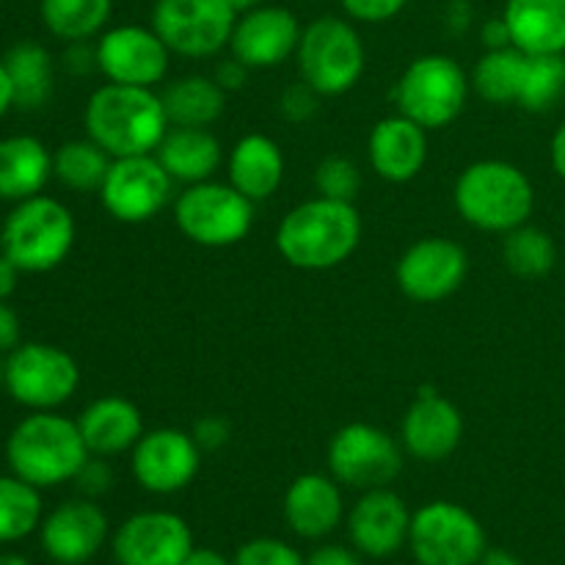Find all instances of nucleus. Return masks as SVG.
<instances>
[{
    "instance_id": "2eb2a0df",
    "label": "nucleus",
    "mask_w": 565,
    "mask_h": 565,
    "mask_svg": "<svg viewBox=\"0 0 565 565\" xmlns=\"http://www.w3.org/2000/svg\"><path fill=\"white\" fill-rule=\"evenodd\" d=\"M469 274L467 248L450 237H423L401 254L397 287L417 303H439L461 290Z\"/></svg>"
},
{
    "instance_id": "3c124183",
    "label": "nucleus",
    "mask_w": 565,
    "mask_h": 565,
    "mask_svg": "<svg viewBox=\"0 0 565 565\" xmlns=\"http://www.w3.org/2000/svg\"><path fill=\"white\" fill-rule=\"evenodd\" d=\"M550 160H552V169H555V174L565 182V121L557 127L555 136H552Z\"/></svg>"
},
{
    "instance_id": "9b49d317",
    "label": "nucleus",
    "mask_w": 565,
    "mask_h": 565,
    "mask_svg": "<svg viewBox=\"0 0 565 565\" xmlns=\"http://www.w3.org/2000/svg\"><path fill=\"white\" fill-rule=\"evenodd\" d=\"M403 445L370 423H348L331 436L329 475L348 489H386L403 472Z\"/></svg>"
},
{
    "instance_id": "4d7b16f0",
    "label": "nucleus",
    "mask_w": 565,
    "mask_h": 565,
    "mask_svg": "<svg viewBox=\"0 0 565 565\" xmlns=\"http://www.w3.org/2000/svg\"><path fill=\"white\" fill-rule=\"evenodd\" d=\"M226 3H230L232 9L241 14V11H248V9H254V6H259V0H226Z\"/></svg>"
},
{
    "instance_id": "58836bf2",
    "label": "nucleus",
    "mask_w": 565,
    "mask_h": 565,
    "mask_svg": "<svg viewBox=\"0 0 565 565\" xmlns=\"http://www.w3.org/2000/svg\"><path fill=\"white\" fill-rule=\"evenodd\" d=\"M320 99L323 97L309 83H303L298 77L296 83L285 86V92L279 94V103L276 105H279V116L285 121H290V125H307V121H312L318 116Z\"/></svg>"
},
{
    "instance_id": "aec40b11",
    "label": "nucleus",
    "mask_w": 565,
    "mask_h": 565,
    "mask_svg": "<svg viewBox=\"0 0 565 565\" xmlns=\"http://www.w3.org/2000/svg\"><path fill=\"white\" fill-rule=\"evenodd\" d=\"M461 439L463 417L456 403L439 395L434 386H423L403 414V450L423 463H439L461 447Z\"/></svg>"
},
{
    "instance_id": "603ef678",
    "label": "nucleus",
    "mask_w": 565,
    "mask_h": 565,
    "mask_svg": "<svg viewBox=\"0 0 565 565\" xmlns=\"http://www.w3.org/2000/svg\"><path fill=\"white\" fill-rule=\"evenodd\" d=\"M182 565H235V563H230L221 552L207 550V546H193V552L185 557V563Z\"/></svg>"
},
{
    "instance_id": "79ce46f5",
    "label": "nucleus",
    "mask_w": 565,
    "mask_h": 565,
    "mask_svg": "<svg viewBox=\"0 0 565 565\" xmlns=\"http://www.w3.org/2000/svg\"><path fill=\"white\" fill-rule=\"evenodd\" d=\"M191 436L202 452L224 450L232 439V425L230 419L221 417V414H204V417H199L196 423H193Z\"/></svg>"
},
{
    "instance_id": "8fccbe9b",
    "label": "nucleus",
    "mask_w": 565,
    "mask_h": 565,
    "mask_svg": "<svg viewBox=\"0 0 565 565\" xmlns=\"http://www.w3.org/2000/svg\"><path fill=\"white\" fill-rule=\"evenodd\" d=\"M20 274L22 270L0 252V301H9L14 296L17 285H20Z\"/></svg>"
},
{
    "instance_id": "2f4dec72",
    "label": "nucleus",
    "mask_w": 565,
    "mask_h": 565,
    "mask_svg": "<svg viewBox=\"0 0 565 565\" xmlns=\"http://www.w3.org/2000/svg\"><path fill=\"white\" fill-rule=\"evenodd\" d=\"M110 11L114 0H42L39 6L44 28L66 44L99 36L108 25Z\"/></svg>"
},
{
    "instance_id": "09e8293b",
    "label": "nucleus",
    "mask_w": 565,
    "mask_h": 565,
    "mask_svg": "<svg viewBox=\"0 0 565 565\" xmlns=\"http://www.w3.org/2000/svg\"><path fill=\"white\" fill-rule=\"evenodd\" d=\"M472 17L475 9L469 0H450V6H447V28L452 33H467V28L472 25Z\"/></svg>"
},
{
    "instance_id": "1a4fd4ad",
    "label": "nucleus",
    "mask_w": 565,
    "mask_h": 565,
    "mask_svg": "<svg viewBox=\"0 0 565 565\" xmlns=\"http://www.w3.org/2000/svg\"><path fill=\"white\" fill-rule=\"evenodd\" d=\"M3 364L6 392L31 412H55L81 386V367L72 353L50 342H20Z\"/></svg>"
},
{
    "instance_id": "a18cd8bd",
    "label": "nucleus",
    "mask_w": 565,
    "mask_h": 565,
    "mask_svg": "<svg viewBox=\"0 0 565 565\" xmlns=\"http://www.w3.org/2000/svg\"><path fill=\"white\" fill-rule=\"evenodd\" d=\"M307 565H362L356 550H348L340 544H326L318 546L312 555L307 557Z\"/></svg>"
},
{
    "instance_id": "6e6d98bb",
    "label": "nucleus",
    "mask_w": 565,
    "mask_h": 565,
    "mask_svg": "<svg viewBox=\"0 0 565 565\" xmlns=\"http://www.w3.org/2000/svg\"><path fill=\"white\" fill-rule=\"evenodd\" d=\"M0 565H31L22 555H14V552H0Z\"/></svg>"
},
{
    "instance_id": "a211bd4d",
    "label": "nucleus",
    "mask_w": 565,
    "mask_h": 565,
    "mask_svg": "<svg viewBox=\"0 0 565 565\" xmlns=\"http://www.w3.org/2000/svg\"><path fill=\"white\" fill-rule=\"evenodd\" d=\"M303 25L285 6H254L241 11L232 28L230 55L248 70H274L296 55Z\"/></svg>"
},
{
    "instance_id": "39448f33",
    "label": "nucleus",
    "mask_w": 565,
    "mask_h": 565,
    "mask_svg": "<svg viewBox=\"0 0 565 565\" xmlns=\"http://www.w3.org/2000/svg\"><path fill=\"white\" fill-rule=\"evenodd\" d=\"M75 215L64 202L39 196L17 202L0 226V252L22 274H47L70 257L75 246Z\"/></svg>"
},
{
    "instance_id": "c9c22d12",
    "label": "nucleus",
    "mask_w": 565,
    "mask_h": 565,
    "mask_svg": "<svg viewBox=\"0 0 565 565\" xmlns=\"http://www.w3.org/2000/svg\"><path fill=\"white\" fill-rule=\"evenodd\" d=\"M565 97V53L530 55L524 58L519 108L530 114H546Z\"/></svg>"
},
{
    "instance_id": "bb28decb",
    "label": "nucleus",
    "mask_w": 565,
    "mask_h": 565,
    "mask_svg": "<svg viewBox=\"0 0 565 565\" xmlns=\"http://www.w3.org/2000/svg\"><path fill=\"white\" fill-rule=\"evenodd\" d=\"M53 180V152L36 136L0 138V199L25 202Z\"/></svg>"
},
{
    "instance_id": "423d86ee",
    "label": "nucleus",
    "mask_w": 565,
    "mask_h": 565,
    "mask_svg": "<svg viewBox=\"0 0 565 565\" xmlns=\"http://www.w3.org/2000/svg\"><path fill=\"white\" fill-rule=\"evenodd\" d=\"M298 77L320 97H340L351 92L364 75L367 53L353 20L323 14L303 25L296 47Z\"/></svg>"
},
{
    "instance_id": "f8f14e48",
    "label": "nucleus",
    "mask_w": 565,
    "mask_h": 565,
    "mask_svg": "<svg viewBox=\"0 0 565 565\" xmlns=\"http://www.w3.org/2000/svg\"><path fill=\"white\" fill-rule=\"evenodd\" d=\"M237 11L226 0H158L152 28L171 55L213 58L230 47Z\"/></svg>"
},
{
    "instance_id": "a19ab883",
    "label": "nucleus",
    "mask_w": 565,
    "mask_h": 565,
    "mask_svg": "<svg viewBox=\"0 0 565 565\" xmlns=\"http://www.w3.org/2000/svg\"><path fill=\"white\" fill-rule=\"evenodd\" d=\"M72 483L77 486L81 497H88V500H97L103 497L105 491L114 486V472L108 467V458H99V456H88L86 463L81 467V472L75 475Z\"/></svg>"
},
{
    "instance_id": "13d9d810",
    "label": "nucleus",
    "mask_w": 565,
    "mask_h": 565,
    "mask_svg": "<svg viewBox=\"0 0 565 565\" xmlns=\"http://www.w3.org/2000/svg\"><path fill=\"white\" fill-rule=\"evenodd\" d=\"M0 390H6V364L0 362Z\"/></svg>"
},
{
    "instance_id": "cd10ccee",
    "label": "nucleus",
    "mask_w": 565,
    "mask_h": 565,
    "mask_svg": "<svg viewBox=\"0 0 565 565\" xmlns=\"http://www.w3.org/2000/svg\"><path fill=\"white\" fill-rule=\"evenodd\" d=\"M502 17L522 53H565V0H505Z\"/></svg>"
},
{
    "instance_id": "7c9ffc66",
    "label": "nucleus",
    "mask_w": 565,
    "mask_h": 565,
    "mask_svg": "<svg viewBox=\"0 0 565 565\" xmlns=\"http://www.w3.org/2000/svg\"><path fill=\"white\" fill-rule=\"evenodd\" d=\"M110 158L92 138H72L53 152V177L75 193H99L105 174H108Z\"/></svg>"
},
{
    "instance_id": "f257e3e1",
    "label": "nucleus",
    "mask_w": 565,
    "mask_h": 565,
    "mask_svg": "<svg viewBox=\"0 0 565 565\" xmlns=\"http://www.w3.org/2000/svg\"><path fill=\"white\" fill-rule=\"evenodd\" d=\"M276 252L298 270H331L362 243V215L353 202L315 196L296 204L276 226Z\"/></svg>"
},
{
    "instance_id": "4468645a",
    "label": "nucleus",
    "mask_w": 565,
    "mask_h": 565,
    "mask_svg": "<svg viewBox=\"0 0 565 565\" xmlns=\"http://www.w3.org/2000/svg\"><path fill=\"white\" fill-rule=\"evenodd\" d=\"M94 44L97 72L108 83L154 88L169 75L171 50L152 25L105 28Z\"/></svg>"
},
{
    "instance_id": "393cba45",
    "label": "nucleus",
    "mask_w": 565,
    "mask_h": 565,
    "mask_svg": "<svg viewBox=\"0 0 565 565\" xmlns=\"http://www.w3.org/2000/svg\"><path fill=\"white\" fill-rule=\"evenodd\" d=\"M287 160L279 143L265 132H248L237 138L226 154V177L232 185L254 204L276 196L285 182Z\"/></svg>"
},
{
    "instance_id": "b1692460",
    "label": "nucleus",
    "mask_w": 565,
    "mask_h": 565,
    "mask_svg": "<svg viewBox=\"0 0 565 565\" xmlns=\"http://www.w3.org/2000/svg\"><path fill=\"white\" fill-rule=\"evenodd\" d=\"M77 428H81L88 452L99 458L130 452L138 445V439L147 434L141 408L119 395H105L88 403L77 414Z\"/></svg>"
},
{
    "instance_id": "72a5a7b5",
    "label": "nucleus",
    "mask_w": 565,
    "mask_h": 565,
    "mask_svg": "<svg viewBox=\"0 0 565 565\" xmlns=\"http://www.w3.org/2000/svg\"><path fill=\"white\" fill-rule=\"evenodd\" d=\"M502 263L519 279H544L557 265V246L550 232L527 224L502 235Z\"/></svg>"
},
{
    "instance_id": "dca6fc26",
    "label": "nucleus",
    "mask_w": 565,
    "mask_h": 565,
    "mask_svg": "<svg viewBox=\"0 0 565 565\" xmlns=\"http://www.w3.org/2000/svg\"><path fill=\"white\" fill-rule=\"evenodd\" d=\"M132 478L149 494H177L196 480L202 469V450L191 430L154 428L130 450Z\"/></svg>"
},
{
    "instance_id": "9d476101",
    "label": "nucleus",
    "mask_w": 565,
    "mask_h": 565,
    "mask_svg": "<svg viewBox=\"0 0 565 565\" xmlns=\"http://www.w3.org/2000/svg\"><path fill=\"white\" fill-rule=\"evenodd\" d=\"M408 546L419 565H478L489 550L478 516L450 500H434L412 513Z\"/></svg>"
},
{
    "instance_id": "f03ea898",
    "label": "nucleus",
    "mask_w": 565,
    "mask_h": 565,
    "mask_svg": "<svg viewBox=\"0 0 565 565\" xmlns=\"http://www.w3.org/2000/svg\"><path fill=\"white\" fill-rule=\"evenodd\" d=\"M86 136L110 158L154 154L169 132L163 97L154 88L105 83L94 88L83 110Z\"/></svg>"
},
{
    "instance_id": "4be33fe9",
    "label": "nucleus",
    "mask_w": 565,
    "mask_h": 565,
    "mask_svg": "<svg viewBox=\"0 0 565 565\" xmlns=\"http://www.w3.org/2000/svg\"><path fill=\"white\" fill-rule=\"evenodd\" d=\"M367 158L386 182H412L428 160V130L403 114L384 116L367 138Z\"/></svg>"
},
{
    "instance_id": "6e6552de",
    "label": "nucleus",
    "mask_w": 565,
    "mask_h": 565,
    "mask_svg": "<svg viewBox=\"0 0 565 565\" xmlns=\"http://www.w3.org/2000/svg\"><path fill=\"white\" fill-rule=\"evenodd\" d=\"M177 230L204 248H230L254 226V202L230 180H204L182 188L174 199Z\"/></svg>"
},
{
    "instance_id": "49530a36",
    "label": "nucleus",
    "mask_w": 565,
    "mask_h": 565,
    "mask_svg": "<svg viewBox=\"0 0 565 565\" xmlns=\"http://www.w3.org/2000/svg\"><path fill=\"white\" fill-rule=\"evenodd\" d=\"M20 315L9 307L6 301H0V353H11L20 345Z\"/></svg>"
},
{
    "instance_id": "4c0bfd02",
    "label": "nucleus",
    "mask_w": 565,
    "mask_h": 565,
    "mask_svg": "<svg viewBox=\"0 0 565 565\" xmlns=\"http://www.w3.org/2000/svg\"><path fill=\"white\" fill-rule=\"evenodd\" d=\"M235 565H307L301 552L279 539H254L237 550Z\"/></svg>"
},
{
    "instance_id": "37998d69",
    "label": "nucleus",
    "mask_w": 565,
    "mask_h": 565,
    "mask_svg": "<svg viewBox=\"0 0 565 565\" xmlns=\"http://www.w3.org/2000/svg\"><path fill=\"white\" fill-rule=\"evenodd\" d=\"M64 66L75 77H86L92 72H97V44L70 42V47L64 53Z\"/></svg>"
},
{
    "instance_id": "412c9836",
    "label": "nucleus",
    "mask_w": 565,
    "mask_h": 565,
    "mask_svg": "<svg viewBox=\"0 0 565 565\" xmlns=\"http://www.w3.org/2000/svg\"><path fill=\"white\" fill-rule=\"evenodd\" d=\"M408 530H412V511L390 486L362 491L348 513V535L353 550L375 561L401 552L403 544H408Z\"/></svg>"
},
{
    "instance_id": "c85d7f7f",
    "label": "nucleus",
    "mask_w": 565,
    "mask_h": 565,
    "mask_svg": "<svg viewBox=\"0 0 565 565\" xmlns=\"http://www.w3.org/2000/svg\"><path fill=\"white\" fill-rule=\"evenodd\" d=\"M3 66L9 72L14 108L39 110L50 103L55 88V66L44 44L31 39L11 44L3 55Z\"/></svg>"
},
{
    "instance_id": "a878e982",
    "label": "nucleus",
    "mask_w": 565,
    "mask_h": 565,
    "mask_svg": "<svg viewBox=\"0 0 565 565\" xmlns=\"http://www.w3.org/2000/svg\"><path fill=\"white\" fill-rule=\"evenodd\" d=\"M169 177L182 185L213 180L224 163V147L210 127H169L160 147L154 149Z\"/></svg>"
},
{
    "instance_id": "f704fd0d",
    "label": "nucleus",
    "mask_w": 565,
    "mask_h": 565,
    "mask_svg": "<svg viewBox=\"0 0 565 565\" xmlns=\"http://www.w3.org/2000/svg\"><path fill=\"white\" fill-rule=\"evenodd\" d=\"M42 489L17 475H0V544L28 539L42 524Z\"/></svg>"
},
{
    "instance_id": "864d4df0",
    "label": "nucleus",
    "mask_w": 565,
    "mask_h": 565,
    "mask_svg": "<svg viewBox=\"0 0 565 565\" xmlns=\"http://www.w3.org/2000/svg\"><path fill=\"white\" fill-rule=\"evenodd\" d=\"M9 108H14V94H11L9 72H6L3 58H0V119L9 114Z\"/></svg>"
},
{
    "instance_id": "7ed1b4c3",
    "label": "nucleus",
    "mask_w": 565,
    "mask_h": 565,
    "mask_svg": "<svg viewBox=\"0 0 565 565\" xmlns=\"http://www.w3.org/2000/svg\"><path fill=\"white\" fill-rule=\"evenodd\" d=\"M92 456L77 419L58 412H31L6 439V463L11 475L36 489H55L75 480Z\"/></svg>"
},
{
    "instance_id": "e433bc0d",
    "label": "nucleus",
    "mask_w": 565,
    "mask_h": 565,
    "mask_svg": "<svg viewBox=\"0 0 565 565\" xmlns=\"http://www.w3.org/2000/svg\"><path fill=\"white\" fill-rule=\"evenodd\" d=\"M315 191L337 202H353L362 191V171L345 154H329L315 169Z\"/></svg>"
},
{
    "instance_id": "0eeeda50",
    "label": "nucleus",
    "mask_w": 565,
    "mask_h": 565,
    "mask_svg": "<svg viewBox=\"0 0 565 565\" xmlns=\"http://www.w3.org/2000/svg\"><path fill=\"white\" fill-rule=\"evenodd\" d=\"M469 92V75L452 55H419L395 83L397 114L408 116L425 130H441L463 114Z\"/></svg>"
},
{
    "instance_id": "c756f323",
    "label": "nucleus",
    "mask_w": 565,
    "mask_h": 565,
    "mask_svg": "<svg viewBox=\"0 0 565 565\" xmlns=\"http://www.w3.org/2000/svg\"><path fill=\"white\" fill-rule=\"evenodd\" d=\"M171 127H213L226 110V92L213 75H182L160 92Z\"/></svg>"
},
{
    "instance_id": "ea45409f",
    "label": "nucleus",
    "mask_w": 565,
    "mask_h": 565,
    "mask_svg": "<svg viewBox=\"0 0 565 565\" xmlns=\"http://www.w3.org/2000/svg\"><path fill=\"white\" fill-rule=\"evenodd\" d=\"M408 0H340L342 11L348 20L353 22H370V25H381L390 22L406 9Z\"/></svg>"
},
{
    "instance_id": "20e7f679",
    "label": "nucleus",
    "mask_w": 565,
    "mask_h": 565,
    "mask_svg": "<svg viewBox=\"0 0 565 565\" xmlns=\"http://www.w3.org/2000/svg\"><path fill=\"white\" fill-rule=\"evenodd\" d=\"M452 202L469 226L491 235H505L527 224L535 207V191L519 166L489 158L475 160L458 174Z\"/></svg>"
},
{
    "instance_id": "5fc2aeb1",
    "label": "nucleus",
    "mask_w": 565,
    "mask_h": 565,
    "mask_svg": "<svg viewBox=\"0 0 565 565\" xmlns=\"http://www.w3.org/2000/svg\"><path fill=\"white\" fill-rule=\"evenodd\" d=\"M478 565H524V563L508 550H486V555L480 557Z\"/></svg>"
},
{
    "instance_id": "de8ad7c7",
    "label": "nucleus",
    "mask_w": 565,
    "mask_h": 565,
    "mask_svg": "<svg viewBox=\"0 0 565 565\" xmlns=\"http://www.w3.org/2000/svg\"><path fill=\"white\" fill-rule=\"evenodd\" d=\"M480 42H483L486 50H502V47H513L511 39V28H508L505 17H491V20L483 22L480 28Z\"/></svg>"
},
{
    "instance_id": "5701e85b",
    "label": "nucleus",
    "mask_w": 565,
    "mask_h": 565,
    "mask_svg": "<svg viewBox=\"0 0 565 565\" xmlns=\"http://www.w3.org/2000/svg\"><path fill=\"white\" fill-rule=\"evenodd\" d=\"M287 527L307 541H320L340 527L345 516V502H342L340 483L331 475L307 472L298 475L285 491Z\"/></svg>"
},
{
    "instance_id": "6ab92c4d",
    "label": "nucleus",
    "mask_w": 565,
    "mask_h": 565,
    "mask_svg": "<svg viewBox=\"0 0 565 565\" xmlns=\"http://www.w3.org/2000/svg\"><path fill=\"white\" fill-rule=\"evenodd\" d=\"M108 516L88 497L61 502L39 524L44 555L58 565H83L108 541Z\"/></svg>"
},
{
    "instance_id": "ddd939ff",
    "label": "nucleus",
    "mask_w": 565,
    "mask_h": 565,
    "mask_svg": "<svg viewBox=\"0 0 565 565\" xmlns=\"http://www.w3.org/2000/svg\"><path fill=\"white\" fill-rule=\"evenodd\" d=\"M97 196L110 218L121 224H147L171 204L174 180L154 154L114 158Z\"/></svg>"
},
{
    "instance_id": "c03bdc74",
    "label": "nucleus",
    "mask_w": 565,
    "mask_h": 565,
    "mask_svg": "<svg viewBox=\"0 0 565 565\" xmlns=\"http://www.w3.org/2000/svg\"><path fill=\"white\" fill-rule=\"evenodd\" d=\"M248 66L243 64V61H237L235 55H230V58H221L218 64H215L213 70V81L218 83L221 88H224L226 94L237 92V88H243L248 83Z\"/></svg>"
},
{
    "instance_id": "f3484780",
    "label": "nucleus",
    "mask_w": 565,
    "mask_h": 565,
    "mask_svg": "<svg viewBox=\"0 0 565 565\" xmlns=\"http://www.w3.org/2000/svg\"><path fill=\"white\" fill-rule=\"evenodd\" d=\"M110 550L119 565H182L193 552V533L171 511H141L125 519Z\"/></svg>"
},
{
    "instance_id": "473e14b6",
    "label": "nucleus",
    "mask_w": 565,
    "mask_h": 565,
    "mask_svg": "<svg viewBox=\"0 0 565 565\" xmlns=\"http://www.w3.org/2000/svg\"><path fill=\"white\" fill-rule=\"evenodd\" d=\"M524 58L527 53H522L519 47L486 50L469 75L472 92L491 105H516Z\"/></svg>"
}]
</instances>
